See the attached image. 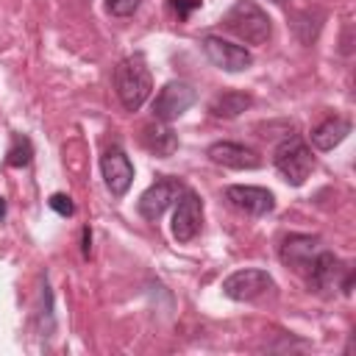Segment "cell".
Wrapping results in <instances>:
<instances>
[{"instance_id": "6da1fadb", "label": "cell", "mask_w": 356, "mask_h": 356, "mask_svg": "<svg viewBox=\"0 0 356 356\" xmlns=\"http://www.w3.org/2000/svg\"><path fill=\"white\" fill-rule=\"evenodd\" d=\"M114 89H117L120 103L128 111H136L150 97L153 78H150V70H147L142 56H128V58H122L117 64V70H114Z\"/></svg>"}, {"instance_id": "7a4b0ae2", "label": "cell", "mask_w": 356, "mask_h": 356, "mask_svg": "<svg viewBox=\"0 0 356 356\" xmlns=\"http://www.w3.org/2000/svg\"><path fill=\"white\" fill-rule=\"evenodd\" d=\"M225 28L239 36L242 42L248 44H264L273 33V25H270V17L253 3V0H236L228 14H225Z\"/></svg>"}, {"instance_id": "3957f363", "label": "cell", "mask_w": 356, "mask_h": 356, "mask_svg": "<svg viewBox=\"0 0 356 356\" xmlns=\"http://www.w3.org/2000/svg\"><path fill=\"white\" fill-rule=\"evenodd\" d=\"M273 161H275V170L281 172V178L292 186H300L314 170V156L300 136H286L275 147Z\"/></svg>"}, {"instance_id": "277c9868", "label": "cell", "mask_w": 356, "mask_h": 356, "mask_svg": "<svg viewBox=\"0 0 356 356\" xmlns=\"http://www.w3.org/2000/svg\"><path fill=\"white\" fill-rule=\"evenodd\" d=\"M312 270V278H309V286L320 295H328L334 289H342L345 295H350V286H353V273L350 267H345L334 253L328 250H320L314 256V261L309 264Z\"/></svg>"}, {"instance_id": "5b68a950", "label": "cell", "mask_w": 356, "mask_h": 356, "mask_svg": "<svg viewBox=\"0 0 356 356\" xmlns=\"http://www.w3.org/2000/svg\"><path fill=\"white\" fill-rule=\"evenodd\" d=\"M195 97L197 95H195L192 83H186V81H170V83L161 86V92L153 100V117L159 122H172V120H178L195 103Z\"/></svg>"}, {"instance_id": "8992f818", "label": "cell", "mask_w": 356, "mask_h": 356, "mask_svg": "<svg viewBox=\"0 0 356 356\" xmlns=\"http://www.w3.org/2000/svg\"><path fill=\"white\" fill-rule=\"evenodd\" d=\"M175 203L178 206L172 214V236L178 242H192L203 225V203L192 189H184Z\"/></svg>"}, {"instance_id": "52a82bcc", "label": "cell", "mask_w": 356, "mask_h": 356, "mask_svg": "<svg viewBox=\"0 0 356 356\" xmlns=\"http://www.w3.org/2000/svg\"><path fill=\"white\" fill-rule=\"evenodd\" d=\"M203 53L214 67H220L225 72H242L253 64V56L242 44H234L222 36H206L203 39Z\"/></svg>"}, {"instance_id": "ba28073f", "label": "cell", "mask_w": 356, "mask_h": 356, "mask_svg": "<svg viewBox=\"0 0 356 356\" xmlns=\"http://www.w3.org/2000/svg\"><path fill=\"white\" fill-rule=\"evenodd\" d=\"M184 192V186H181V181H175V178H159L156 184H150L145 192H142V197H139V214L145 217V220H159L175 200H178V195Z\"/></svg>"}, {"instance_id": "9c48e42d", "label": "cell", "mask_w": 356, "mask_h": 356, "mask_svg": "<svg viewBox=\"0 0 356 356\" xmlns=\"http://www.w3.org/2000/svg\"><path fill=\"white\" fill-rule=\"evenodd\" d=\"M225 200H228L234 209H239V211H245V214H250V217H264V214H270V211L275 209V197H273V192L264 189V186L234 184V186L225 189Z\"/></svg>"}, {"instance_id": "30bf717a", "label": "cell", "mask_w": 356, "mask_h": 356, "mask_svg": "<svg viewBox=\"0 0 356 356\" xmlns=\"http://www.w3.org/2000/svg\"><path fill=\"white\" fill-rule=\"evenodd\" d=\"M267 289H273V278L264 270H253V267L236 270L222 281V295H228L231 300H253Z\"/></svg>"}, {"instance_id": "8fae6325", "label": "cell", "mask_w": 356, "mask_h": 356, "mask_svg": "<svg viewBox=\"0 0 356 356\" xmlns=\"http://www.w3.org/2000/svg\"><path fill=\"white\" fill-rule=\"evenodd\" d=\"M100 170H103V181L108 186V192L114 197H122L134 181V164L131 159L120 150V147H108L100 159Z\"/></svg>"}, {"instance_id": "7c38bea8", "label": "cell", "mask_w": 356, "mask_h": 356, "mask_svg": "<svg viewBox=\"0 0 356 356\" xmlns=\"http://www.w3.org/2000/svg\"><path fill=\"white\" fill-rule=\"evenodd\" d=\"M206 156L214 164L231 167V170H256L261 164L259 153L250 150V147H245V145H239V142H214V145H209Z\"/></svg>"}, {"instance_id": "4fadbf2b", "label": "cell", "mask_w": 356, "mask_h": 356, "mask_svg": "<svg viewBox=\"0 0 356 356\" xmlns=\"http://www.w3.org/2000/svg\"><path fill=\"white\" fill-rule=\"evenodd\" d=\"M320 250H323L320 248V236H312V234H289L281 242L278 256H281L284 264H289L295 270H306Z\"/></svg>"}, {"instance_id": "5bb4252c", "label": "cell", "mask_w": 356, "mask_h": 356, "mask_svg": "<svg viewBox=\"0 0 356 356\" xmlns=\"http://www.w3.org/2000/svg\"><path fill=\"white\" fill-rule=\"evenodd\" d=\"M350 134V120L345 117H328L312 131V145L317 150H334L345 136Z\"/></svg>"}, {"instance_id": "9a60e30c", "label": "cell", "mask_w": 356, "mask_h": 356, "mask_svg": "<svg viewBox=\"0 0 356 356\" xmlns=\"http://www.w3.org/2000/svg\"><path fill=\"white\" fill-rule=\"evenodd\" d=\"M142 142H145V147H147L150 153H156V156H161V159L172 156L175 147H178V136H175L164 122H159V120H156V125H147V128H145Z\"/></svg>"}, {"instance_id": "2e32d148", "label": "cell", "mask_w": 356, "mask_h": 356, "mask_svg": "<svg viewBox=\"0 0 356 356\" xmlns=\"http://www.w3.org/2000/svg\"><path fill=\"white\" fill-rule=\"evenodd\" d=\"M248 106H250V95H245V92H222V95L214 97L211 114H214L217 120H234V117H239Z\"/></svg>"}, {"instance_id": "e0dca14e", "label": "cell", "mask_w": 356, "mask_h": 356, "mask_svg": "<svg viewBox=\"0 0 356 356\" xmlns=\"http://www.w3.org/2000/svg\"><path fill=\"white\" fill-rule=\"evenodd\" d=\"M31 156H33L31 139H28V136H14V142H11V147H8L6 161H8L11 167H25V164L31 161Z\"/></svg>"}, {"instance_id": "ac0fdd59", "label": "cell", "mask_w": 356, "mask_h": 356, "mask_svg": "<svg viewBox=\"0 0 356 356\" xmlns=\"http://www.w3.org/2000/svg\"><path fill=\"white\" fill-rule=\"evenodd\" d=\"M106 8L114 17H131L139 8V0H106Z\"/></svg>"}, {"instance_id": "d6986e66", "label": "cell", "mask_w": 356, "mask_h": 356, "mask_svg": "<svg viewBox=\"0 0 356 356\" xmlns=\"http://www.w3.org/2000/svg\"><path fill=\"white\" fill-rule=\"evenodd\" d=\"M50 209H53V211H58L61 217H70V214L75 211V206H72L70 195H61V192H56V195L50 197Z\"/></svg>"}, {"instance_id": "ffe728a7", "label": "cell", "mask_w": 356, "mask_h": 356, "mask_svg": "<svg viewBox=\"0 0 356 356\" xmlns=\"http://www.w3.org/2000/svg\"><path fill=\"white\" fill-rule=\"evenodd\" d=\"M170 6L175 8V14H178V19H186L195 8H200V0H170Z\"/></svg>"}, {"instance_id": "44dd1931", "label": "cell", "mask_w": 356, "mask_h": 356, "mask_svg": "<svg viewBox=\"0 0 356 356\" xmlns=\"http://www.w3.org/2000/svg\"><path fill=\"white\" fill-rule=\"evenodd\" d=\"M83 253L89 256V228H83Z\"/></svg>"}, {"instance_id": "7402d4cb", "label": "cell", "mask_w": 356, "mask_h": 356, "mask_svg": "<svg viewBox=\"0 0 356 356\" xmlns=\"http://www.w3.org/2000/svg\"><path fill=\"white\" fill-rule=\"evenodd\" d=\"M3 214H6V200L0 197V220H3Z\"/></svg>"}, {"instance_id": "603a6c76", "label": "cell", "mask_w": 356, "mask_h": 356, "mask_svg": "<svg viewBox=\"0 0 356 356\" xmlns=\"http://www.w3.org/2000/svg\"><path fill=\"white\" fill-rule=\"evenodd\" d=\"M270 3H278V6H281V3H286V0H270Z\"/></svg>"}]
</instances>
